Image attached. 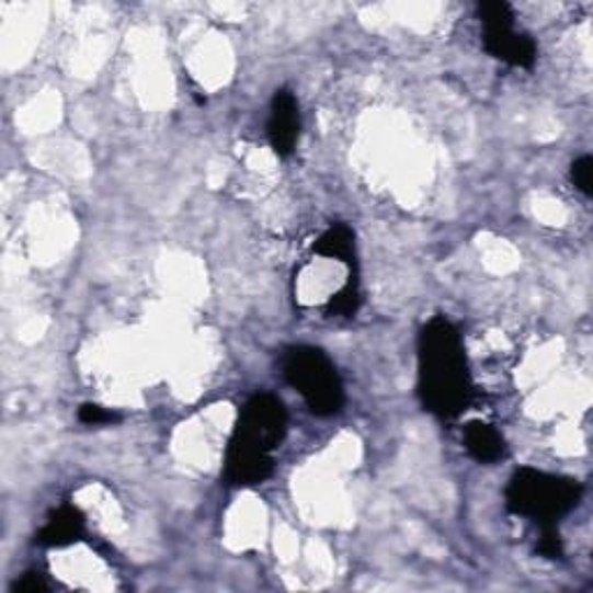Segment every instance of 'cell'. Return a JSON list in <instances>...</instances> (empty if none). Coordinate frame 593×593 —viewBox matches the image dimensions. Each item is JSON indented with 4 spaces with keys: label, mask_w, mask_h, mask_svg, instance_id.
Listing matches in <instances>:
<instances>
[{
    "label": "cell",
    "mask_w": 593,
    "mask_h": 593,
    "mask_svg": "<svg viewBox=\"0 0 593 593\" xmlns=\"http://www.w3.org/2000/svg\"><path fill=\"white\" fill-rule=\"evenodd\" d=\"M418 397L438 420H457L476 397L461 334L443 316L429 320L418 337Z\"/></svg>",
    "instance_id": "obj_1"
},
{
    "label": "cell",
    "mask_w": 593,
    "mask_h": 593,
    "mask_svg": "<svg viewBox=\"0 0 593 593\" xmlns=\"http://www.w3.org/2000/svg\"><path fill=\"white\" fill-rule=\"evenodd\" d=\"M288 434V411L278 397L258 392L243 403L225 449L223 478L230 487H255L274 474L272 453Z\"/></svg>",
    "instance_id": "obj_2"
},
{
    "label": "cell",
    "mask_w": 593,
    "mask_h": 593,
    "mask_svg": "<svg viewBox=\"0 0 593 593\" xmlns=\"http://www.w3.org/2000/svg\"><path fill=\"white\" fill-rule=\"evenodd\" d=\"M580 499L582 484L578 480L528 466L515 470L505 487L508 513L534 520L540 526H557L561 517L578 508Z\"/></svg>",
    "instance_id": "obj_3"
},
{
    "label": "cell",
    "mask_w": 593,
    "mask_h": 593,
    "mask_svg": "<svg viewBox=\"0 0 593 593\" xmlns=\"http://www.w3.org/2000/svg\"><path fill=\"white\" fill-rule=\"evenodd\" d=\"M281 369L285 380L301 395L309 411L318 418H332L341 413L345 403L343 380L332 360L320 347L297 345L285 351Z\"/></svg>",
    "instance_id": "obj_4"
},
{
    "label": "cell",
    "mask_w": 593,
    "mask_h": 593,
    "mask_svg": "<svg viewBox=\"0 0 593 593\" xmlns=\"http://www.w3.org/2000/svg\"><path fill=\"white\" fill-rule=\"evenodd\" d=\"M482 22V45L489 56H494L513 68H534L538 58V47L534 39L524 33H515L513 8L503 0H484L478 5Z\"/></svg>",
    "instance_id": "obj_5"
},
{
    "label": "cell",
    "mask_w": 593,
    "mask_h": 593,
    "mask_svg": "<svg viewBox=\"0 0 593 593\" xmlns=\"http://www.w3.org/2000/svg\"><path fill=\"white\" fill-rule=\"evenodd\" d=\"M299 105L297 98L290 89H278L272 98V110H270V121H267V137L274 153L278 158H288L293 156L297 139H299Z\"/></svg>",
    "instance_id": "obj_6"
},
{
    "label": "cell",
    "mask_w": 593,
    "mask_h": 593,
    "mask_svg": "<svg viewBox=\"0 0 593 593\" xmlns=\"http://www.w3.org/2000/svg\"><path fill=\"white\" fill-rule=\"evenodd\" d=\"M87 534V517L75 505H60L47 517L45 526L35 534L39 547H68L79 543Z\"/></svg>",
    "instance_id": "obj_7"
},
{
    "label": "cell",
    "mask_w": 593,
    "mask_h": 593,
    "mask_svg": "<svg viewBox=\"0 0 593 593\" xmlns=\"http://www.w3.org/2000/svg\"><path fill=\"white\" fill-rule=\"evenodd\" d=\"M466 453L480 464H497L505 457V441L497 426L474 420L464 426Z\"/></svg>",
    "instance_id": "obj_8"
},
{
    "label": "cell",
    "mask_w": 593,
    "mask_h": 593,
    "mask_svg": "<svg viewBox=\"0 0 593 593\" xmlns=\"http://www.w3.org/2000/svg\"><path fill=\"white\" fill-rule=\"evenodd\" d=\"M313 253L320 258H330L345 262L351 267V276H357V260H355V232L345 223H334L327 228L313 243Z\"/></svg>",
    "instance_id": "obj_9"
},
{
    "label": "cell",
    "mask_w": 593,
    "mask_h": 593,
    "mask_svg": "<svg viewBox=\"0 0 593 593\" xmlns=\"http://www.w3.org/2000/svg\"><path fill=\"white\" fill-rule=\"evenodd\" d=\"M362 306V293H360V278L351 276L339 293H334L327 301V313L339 318H353Z\"/></svg>",
    "instance_id": "obj_10"
},
{
    "label": "cell",
    "mask_w": 593,
    "mask_h": 593,
    "mask_svg": "<svg viewBox=\"0 0 593 593\" xmlns=\"http://www.w3.org/2000/svg\"><path fill=\"white\" fill-rule=\"evenodd\" d=\"M543 534L536 543V555H540L543 559H563V540L559 536L557 526H540Z\"/></svg>",
    "instance_id": "obj_11"
},
{
    "label": "cell",
    "mask_w": 593,
    "mask_h": 593,
    "mask_svg": "<svg viewBox=\"0 0 593 593\" xmlns=\"http://www.w3.org/2000/svg\"><path fill=\"white\" fill-rule=\"evenodd\" d=\"M77 418L81 424H114V422H121V415L116 411H110V408L105 406H98V403H81L79 411H77Z\"/></svg>",
    "instance_id": "obj_12"
},
{
    "label": "cell",
    "mask_w": 593,
    "mask_h": 593,
    "mask_svg": "<svg viewBox=\"0 0 593 593\" xmlns=\"http://www.w3.org/2000/svg\"><path fill=\"white\" fill-rule=\"evenodd\" d=\"M570 179H572V183H575V189L580 193L591 197L593 195V158L582 156V158H578L575 162H572Z\"/></svg>",
    "instance_id": "obj_13"
},
{
    "label": "cell",
    "mask_w": 593,
    "mask_h": 593,
    "mask_svg": "<svg viewBox=\"0 0 593 593\" xmlns=\"http://www.w3.org/2000/svg\"><path fill=\"white\" fill-rule=\"evenodd\" d=\"M12 593H45L49 591V582L47 578L43 575V572L37 570H28L22 575V580H16L12 586H10Z\"/></svg>",
    "instance_id": "obj_14"
}]
</instances>
